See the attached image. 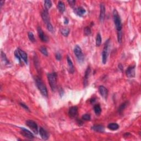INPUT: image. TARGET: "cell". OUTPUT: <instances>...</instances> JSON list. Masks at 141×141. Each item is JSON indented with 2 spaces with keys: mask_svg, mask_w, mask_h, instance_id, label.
Wrapping results in <instances>:
<instances>
[{
  "mask_svg": "<svg viewBox=\"0 0 141 141\" xmlns=\"http://www.w3.org/2000/svg\"><path fill=\"white\" fill-rule=\"evenodd\" d=\"M35 83H36V85L37 87L39 90L41 94L43 95V96L47 97V88L46 87V86L43 81H41V79H40L39 77H36L35 78Z\"/></svg>",
  "mask_w": 141,
  "mask_h": 141,
  "instance_id": "1",
  "label": "cell"
},
{
  "mask_svg": "<svg viewBox=\"0 0 141 141\" xmlns=\"http://www.w3.org/2000/svg\"><path fill=\"white\" fill-rule=\"evenodd\" d=\"M47 79H48V81L52 91H55L57 87V84H56L57 75L55 72L49 73L47 75Z\"/></svg>",
  "mask_w": 141,
  "mask_h": 141,
  "instance_id": "2",
  "label": "cell"
},
{
  "mask_svg": "<svg viewBox=\"0 0 141 141\" xmlns=\"http://www.w3.org/2000/svg\"><path fill=\"white\" fill-rule=\"evenodd\" d=\"M113 19L117 31L122 30V23H121L120 16L119 15L116 10H114L113 11Z\"/></svg>",
  "mask_w": 141,
  "mask_h": 141,
  "instance_id": "3",
  "label": "cell"
},
{
  "mask_svg": "<svg viewBox=\"0 0 141 141\" xmlns=\"http://www.w3.org/2000/svg\"><path fill=\"white\" fill-rule=\"evenodd\" d=\"M110 44V40L108 39L105 42L103 52H102V62L103 64H106L107 62V56H108V51Z\"/></svg>",
  "mask_w": 141,
  "mask_h": 141,
  "instance_id": "4",
  "label": "cell"
},
{
  "mask_svg": "<svg viewBox=\"0 0 141 141\" xmlns=\"http://www.w3.org/2000/svg\"><path fill=\"white\" fill-rule=\"evenodd\" d=\"M74 53L79 62H83L84 61V55L82 49L78 45H76L74 48Z\"/></svg>",
  "mask_w": 141,
  "mask_h": 141,
  "instance_id": "5",
  "label": "cell"
},
{
  "mask_svg": "<svg viewBox=\"0 0 141 141\" xmlns=\"http://www.w3.org/2000/svg\"><path fill=\"white\" fill-rule=\"evenodd\" d=\"M26 125L28 126L30 128L34 133L37 134L38 132V125L34 121L32 120H27L26 121Z\"/></svg>",
  "mask_w": 141,
  "mask_h": 141,
  "instance_id": "6",
  "label": "cell"
},
{
  "mask_svg": "<svg viewBox=\"0 0 141 141\" xmlns=\"http://www.w3.org/2000/svg\"><path fill=\"white\" fill-rule=\"evenodd\" d=\"M21 130H22V131L20 132V133L22 134V136H23L24 137H25V138H27L28 139H33L34 138V135H33V133H31V132L28 131V130L23 127L21 128Z\"/></svg>",
  "mask_w": 141,
  "mask_h": 141,
  "instance_id": "7",
  "label": "cell"
},
{
  "mask_svg": "<svg viewBox=\"0 0 141 141\" xmlns=\"http://www.w3.org/2000/svg\"><path fill=\"white\" fill-rule=\"evenodd\" d=\"M38 32L39 34V36L42 41L43 42H47L49 41V38L46 35L44 34L43 30H42L40 26H38Z\"/></svg>",
  "mask_w": 141,
  "mask_h": 141,
  "instance_id": "8",
  "label": "cell"
},
{
  "mask_svg": "<svg viewBox=\"0 0 141 141\" xmlns=\"http://www.w3.org/2000/svg\"><path fill=\"white\" fill-rule=\"evenodd\" d=\"M68 115L70 118L74 119L78 115V107L77 106H72L68 111Z\"/></svg>",
  "mask_w": 141,
  "mask_h": 141,
  "instance_id": "9",
  "label": "cell"
},
{
  "mask_svg": "<svg viewBox=\"0 0 141 141\" xmlns=\"http://www.w3.org/2000/svg\"><path fill=\"white\" fill-rule=\"evenodd\" d=\"M41 17L44 23L46 24V25L50 23V17H49V13L46 10H44L43 11L41 12Z\"/></svg>",
  "mask_w": 141,
  "mask_h": 141,
  "instance_id": "10",
  "label": "cell"
},
{
  "mask_svg": "<svg viewBox=\"0 0 141 141\" xmlns=\"http://www.w3.org/2000/svg\"><path fill=\"white\" fill-rule=\"evenodd\" d=\"M100 16L99 19L101 23H103L105 19V8L103 3H101L100 6Z\"/></svg>",
  "mask_w": 141,
  "mask_h": 141,
  "instance_id": "11",
  "label": "cell"
},
{
  "mask_svg": "<svg viewBox=\"0 0 141 141\" xmlns=\"http://www.w3.org/2000/svg\"><path fill=\"white\" fill-rule=\"evenodd\" d=\"M99 93L103 98L104 99H106L107 96H108V91L106 88L104 86H100L99 87Z\"/></svg>",
  "mask_w": 141,
  "mask_h": 141,
  "instance_id": "12",
  "label": "cell"
},
{
  "mask_svg": "<svg viewBox=\"0 0 141 141\" xmlns=\"http://www.w3.org/2000/svg\"><path fill=\"white\" fill-rule=\"evenodd\" d=\"M126 74L127 76L130 78L134 77L135 76V67L130 66L127 69L126 71Z\"/></svg>",
  "mask_w": 141,
  "mask_h": 141,
  "instance_id": "13",
  "label": "cell"
},
{
  "mask_svg": "<svg viewBox=\"0 0 141 141\" xmlns=\"http://www.w3.org/2000/svg\"><path fill=\"white\" fill-rule=\"evenodd\" d=\"M91 70L90 67H88L87 68L86 72H85V75H84V87H86L88 85V78L90 76V74H91Z\"/></svg>",
  "mask_w": 141,
  "mask_h": 141,
  "instance_id": "14",
  "label": "cell"
},
{
  "mask_svg": "<svg viewBox=\"0 0 141 141\" xmlns=\"http://www.w3.org/2000/svg\"><path fill=\"white\" fill-rule=\"evenodd\" d=\"M39 134L40 136L44 140H47L49 138V133L45 130H44L43 127H40L39 128Z\"/></svg>",
  "mask_w": 141,
  "mask_h": 141,
  "instance_id": "15",
  "label": "cell"
},
{
  "mask_svg": "<svg viewBox=\"0 0 141 141\" xmlns=\"http://www.w3.org/2000/svg\"><path fill=\"white\" fill-rule=\"evenodd\" d=\"M74 12H75V13L77 15H78V16L82 17L86 13V10L85 9L83 8L82 7H78L75 8V10H74Z\"/></svg>",
  "mask_w": 141,
  "mask_h": 141,
  "instance_id": "16",
  "label": "cell"
},
{
  "mask_svg": "<svg viewBox=\"0 0 141 141\" xmlns=\"http://www.w3.org/2000/svg\"><path fill=\"white\" fill-rule=\"evenodd\" d=\"M18 52L19 54V55H20L21 59H23V60L24 61V62L27 64L28 63V56L27 54H26L25 52H24L23 50H21L20 49H18Z\"/></svg>",
  "mask_w": 141,
  "mask_h": 141,
  "instance_id": "17",
  "label": "cell"
},
{
  "mask_svg": "<svg viewBox=\"0 0 141 141\" xmlns=\"http://www.w3.org/2000/svg\"><path fill=\"white\" fill-rule=\"evenodd\" d=\"M67 61L68 70H69L70 73H73L74 72H75V69H74L73 63H72V60H70L69 56H67Z\"/></svg>",
  "mask_w": 141,
  "mask_h": 141,
  "instance_id": "18",
  "label": "cell"
},
{
  "mask_svg": "<svg viewBox=\"0 0 141 141\" xmlns=\"http://www.w3.org/2000/svg\"><path fill=\"white\" fill-rule=\"evenodd\" d=\"M91 129L96 132H100V133L104 132V127L100 125H94V126L91 127Z\"/></svg>",
  "mask_w": 141,
  "mask_h": 141,
  "instance_id": "19",
  "label": "cell"
},
{
  "mask_svg": "<svg viewBox=\"0 0 141 141\" xmlns=\"http://www.w3.org/2000/svg\"><path fill=\"white\" fill-rule=\"evenodd\" d=\"M128 103H129L128 101H126L124 102V103H123L122 104L120 105V106L119 107V109H118V112H119V114H121L122 113L123 110H124L128 106Z\"/></svg>",
  "mask_w": 141,
  "mask_h": 141,
  "instance_id": "20",
  "label": "cell"
},
{
  "mask_svg": "<svg viewBox=\"0 0 141 141\" xmlns=\"http://www.w3.org/2000/svg\"><path fill=\"white\" fill-rule=\"evenodd\" d=\"M107 128L112 130V131H116V130L119 129V126L116 123H111L107 125Z\"/></svg>",
  "mask_w": 141,
  "mask_h": 141,
  "instance_id": "21",
  "label": "cell"
},
{
  "mask_svg": "<svg viewBox=\"0 0 141 141\" xmlns=\"http://www.w3.org/2000/svg\"><path fill=\"white\" fill-rule=\"evenodd\" d=\"M57 8L60 12H61V13H63L65 10V6L64 3L62 1H59L57 4Z\"/></svg>",
  "mask_w": 141,
  "mask_h": 141,
  "instance_id": "22",
  "label": "cell"
},
{
  "mask_svg": "<svg viewBox=\"0 0 141 141\" xmlns=\"http://www.w3.org/2000/svg\"><path fill=\"white\" fill-rule=\"evenodd\" d=\"M94 112L96 115H99L101 112V109L99 104H96L94 106Z\"/></svg>",
  "mask_w": 141,
  "mask_h": 141,
  "instance_id": "23",
  "label": "cell"
},
{
  "mask_svg": "<svg viewBox=\"0 0 141 141\" xmlns=\"http://www.w3.org/2000/svg\"><path fill=\"white\" fill-rule=\"evenodd\" d=\"M61 33L63 36H67L70 33V29L68 28H63L61 29Z\"/></svg>",
  "mask_w": 141,
  "mask_h": 141,
  "instance_id": "24",
  "label": "cell"
},
{
  "mask_svg": "<svg viewBox=\"0 0 141 141\" xmlns=\"http://www.w3.org/2000/svg\"><path fill=\"white\" fill-rule=\"evenodd\" d=\"M101 43V37L99 33H98L96 37V46H99Z\"/></svg>",
  "mask_w": 141,
  "mask_h": 141,
  "instance_id": "25",
  "label": "cell"
},
{
  "mask_svg": "<svg viewBox=\"0 0 141 141\" xmlns=\"http://www.w3.org/2000/svg\"><path fill=\"white\" fill-rule=\"evenodd\" d=\"M44 3H45V8L47 10L51 7L52 2L50 0H46V1H44Z\"/></svg>",
  "mask_w": 141,
  "mask_h": 141,
  "instance_id": "26",
  "label": "cell"
},
{
  "mask_svg": "<svg viewBox=\"0 0 141 141\" xmlns=\"http://www.w3.org/2000/svg\"><path fill=\"white\" fill-rule=\"evenodd\" d=\"M28 37H29V40L32 42V43H34L35 41V39L34 38V35L33 34V33L31 31L28 32Z\"/></svg>",
  "mask_w": 141,
  "mask_h": 141,
  "instance_id": "27",
  "label": "cell"
},
{
  "mask_svg": "<svg viewBox=\"0 0 141 141\" xmlns=\"http://www.w3.org/2000/svg\"><path fill=\"white\" fill-rule=\"evenodd\" d=\"M40 51L44 55L47 56L48 55V53H47V51L46 48L45 46H41L40 48Z\"/></svg>",
  "mask_w": 141,
  "mask_h": 141,
  "instance_id": "28",
  "label": "cell"
},
{
  "mask_svg": "<svg viewBox=\"0 0 141 141\" xmlns=\"http://www.w3.org/2000/svg\"><path fill=\"white\" fill-rule=\"evenodd\" d=\"M84 33L86 36H88L91 34V29L89 26H87L84 28Z\"/></svg>",
  "mask_w": 141,
  "mask_h": 141,
  "instance_id": "29",
  "label": "cell"
},
{
  "mask_svg": "<svg viewBox=\"0 0 141 141\" xmlns=\"http://www.w3.org/2000/svg\"><path fill=\"white\" fill-rule=\"evenodd\" d=\"M1 58H2V61L4 62L5 63H6V64L9 63V61L7 60V59L6 55H5V53H3L2 51H1Z\"/></svg>",
  "mask_w": 141,
  "mask_h": 141,
  "instance_id": "30",
  "label": "cell"
},
{
  "mask_svg": "<svg viewBox=\"0 0 141 141\" xmlns=\"http://www.w3.org/2000/svg\"><path fill=\"white\" fill-rule=\"evenodd\" d=\"M91 115L88 114L83 115L82 117V119L84 121H89L90 120H91Z\"/></svg>",
  "mask_w": 141,
  "mask_h": 141,
  "instance_id": "31",
  "label": "cell"
},
{
  "mask_svg": "<svg viewBox=\"0 0 141 141\" xmlns=\"http://www.w3.org/2000/svg\"><path fill=\"white\" fill-rule=\"evenodd\" d=\"M122 38V30L120 31H117V39H118V41H119V43H121Z\"/></svg>",
  "mask_w": 141,
  "mask_h": 141,
  "instance_id": "32",
  "label": "cell"
},
{
  "mask_svg": "<svg viewBox=\"0 0 141 141\" xmlns=\"http://www.w3.org/2000/svg\"><path fill=\"white\" fill-rule=\"evenodd\" d=\"M47 26V29L48 30L50 31L51 33H54V27H53V26L51 24L49 23L48 24H47L46 25Z\"/></svg>",
  "mask_w": 141,
  "mask_h": 141,
  "instance_id": "33",
  "label": "cell"
},
{
  "mask_svg": "<svg viewBox=\"0 0 141 141\" xmlns=\"http://www.w3.org/2000/svg\"><path fill=\"white\" fill-rule=\"evenodd\" d=\"M15 57H16V59L18 60L19 61V62H20V61H21V57H20V55H19V54L18 51V50L15 51Z\"/></svg>",
  "mask_w": 141,
  "mask_h": 141,
  "instance_id": "34",
  "label": "cell"
},
{
  "mask_svg": "<svg viewBox=\"0 0 141 141\" xmlns=\"http://www.w3.org/2000/svg\"><path fill=\"white\" fill-rule=\"evenodd\" d=\"M68 2L70 6L73 7L75 5L76 1L75 0H70V1H68Z\"/></svg>",
  "mask_w": 141,
  "mask_h": 141,
  "instance_id": "35",
  "label": "cell"
},
{
  "mask_svg": "<svg viewBox=\"0 0 141 141\" xmlns=\"http://www.w3.org/2000/svg\"><path fill=\"white\" fill-rule=\"evenodd\" d=\"M56 59L57 60H59V61L61 60V54H60L59 52L56 53Z\"/></svg>",
  "mask_w": 141,
  "mask_h": 141,
  "instance_id": "36",
  "label": "cell"
},
{
  "mask_svg": "<svg viewBox=\"0 0 141 141\" xmlns=\"http://www.w3.org/2000/svg\"><path fill=\"white\" fill-rule=\"evenodd\" d=\"M20 105H21V106L23 107H24V108L25 109H26V110H28V111H29V109L28 108V107L27 106H26V105L24 104H23V103H20Z\"/></svg>",
  "mask_w": 141,
  "mask_h": 141,
  "instance_id": "37",
  "label": "cell"
},
{
  "mask_svg": "<svg viewBox=\"0 0 141 141\" xmlns=\"http://www.w3.org/2000/svg\"><path fill=\"white\" fill-rule=\"evenodd\" d=\"M64 23L65 24H67L68 23V19L67 18H65L64 20Z\"/></svg>",
  "mask_w": 141,
  "mask_h": 141,
  "instance_id": "38",
  "label": "cell"
},
{
  "mask_svg": "<svg viewBox=\"0 0 141 141\" xmlns=\"http://www.w3.org/2000/svg\"><path fill=\"white\" fill-rule=\"evenodd\" d=\"M5 3V1H1V2H0V5H1V7L2 6H3V3Z\"/></svg>",
  "mask_w": 141,
  "mask_h": 141,
  "instance_id": "39",
  "label": "cell"
},
{
  "mask_svg": "<svg viewBox=\"0 0 141 141\" xmlns=\"http://www.w3.org/2000/svg\"><path fill=\"white\" fill-rule=\"evenodd\" d=\"M95 101H96V99H91V103H94Z\"/></svg>",
  "mask_w": 141,
  "mask_h": 141,
  "instance_id": "40",
  "label": "cell"
},
{
  "mask_svg": "<svg viewBox=\"0 0 141 141\" xmlns=\"http://www.w3.org/2000/svg\"><path fill=\"white\" fill-rule=\"evenodd\" d=\"M119 67L120 68V69L121 70H122V65H121V64H120L119 65Z\"/></svg>",
  "mask_w": 141,
  "mask_h": 141,
  "instance_id": "41",
  "label": "cell"
}]
</instances>
